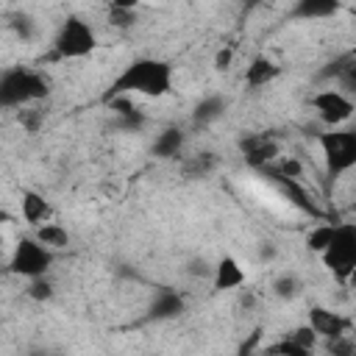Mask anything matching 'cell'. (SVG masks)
Listing matches in <instances>:
<instances>
[{
  "instance_id": "obj_1",
  "label": "cell",
  "mask_w": 356,
  "mask_h": 356,
  "mask_svg": "<svg viewBox=\"0 0 356 356\" xmlns=\"http://www.w3.org/2000/svg\"><path fill=\"white\" fill-rule=\"evenodd\" d=\"M172 92V64L164 58H153V56H142L134 58L131 64L122 67V72L111 81L106 100L114 97H164Z\"/></svg>"
},
{
  "instance_id": "obj_2",
  "label": "cell",
  "mask_w": 356,
  "mask_h": 356,
  "mask_svg": "<svg viewBox=\"0 0 356 356\" xmlns=\"http://www.w3.org/2000/svg\"><path fill=\"white\" fill-rule=\"evenodd\" d=\"M50 95V78L33 67H8L0 75V106L3 108H25Z\"/></svg>"
},
{
  "instance_id": "obj_3",
  "label": "cell",
  "mask_w": 356,
  "mask_h": 356,
  "mask_svg": "<svg viewBox=\"0 0 356 356\" xmlns=\"http://www.w3.org/2000/svg\"><path fill=\"white\" fill-rule=\"evenodd\" d=\"M320 150H323V167L328 181H339L350 170H356V128H331L320 134Z\"/></svg>"
},
{
  "instance_id": "obj_4",
  "label": "cell",
  "mask_w": 356,
  "mask_h": 356,
  "mask_svg": "<svg viewBox=\"0 0 356 356\" xmlns=\"http://www.w3.org/2000/svg\"><path fill=\"white\" fill-rule=\"evenodd\" d=\"M97 47V33L95 28L78 17V14H70L58 31H56V39H53V58H61V61H75V58H86L92 56Z\"/></svg>"
},
{
  "instance_id": "obj_5",
  "label": "cell",
  "mask_w": 356,
  "mask_h": 356,
  "mask_svg": "<svg viewBox=\"0 0 356 356\" xmlns=\"http://www.w3.org/2000/svg\"><path fill=\"white\" fill-rule=\"evenodd\" d=\"M53 250L44 248L33 234H25L17 239L11 256H8V273L14 275H22L28 281H36V278H44L47 270L53 267Z\"/></svg>"
},
{
  "instance_id": "obj_6",
  "label": "cell",
  "mask_w": 356,
  "mask_h": 356,
  "mask_svg": "<svg viewBox=\"0 0 356 356\" xmlns=\"http://www.w3.org/2000/svg\"><path fill=\"white\" fill-rule=\"evenodd\" d=\"M320 259L339 281H348V275L356 270V222H337L334 239Z\"/></svg>"
},
{
  "instance_id": "obj_7",
  "label": "cell",
  "mask_w": 356,
  "mask_h": 356,
  "mask_svg": "<svg viewBox=\"0 0 356 356\" xmlns=\"http://www.w3.org/2000/svg\"><path fill=\"white\" fill-rule=\"evenodd\" d=\"M312 108L320 117V122L331 131V128H345L356 111V103L350 100V95H345L342 89H323L312 97Z\"/></svg>"
},
{
  "instance_id": "obj_8",
  "label": "cell",
  "mask_w": 356,
  "mask_h": 356,
  "mask_svg": "<svg viewBox=\"0 0 356 356\" xmlns=\"http://www.w3.org/2000/svg\"><path fill=\"white\" fill-rule=\"evenodd\" d=\"M239 150H242V156H245V164L261 172L264 167L275 164L281 145H278V139H273L270 134H250V136H245V139L239 142Z\"/></svg>"
},
{
  "instance_id": "obj_9",
  "label": "cell",
  "mask_w": 356,
  "mask_h": 356,
  "mask_svg": "<svg viewBox=\"0 0 356 356\" xmlns=\"http://www.w3.org/2000/svg\"><path fill=\"white\" fill-rule=\"evenodd\" d=\"M309 325L314 328V334L320 339H339V337H348V328H350V320L342 317L339 312L334 309H325V306H312L309 309Z\"/></svg>"
},
{
  "instance_id": "obj_10",
  "label": "cell",
  "mask_w": 356,
  "mask_h": 356,
  "mask_svg": "<svg viewBox=\"0 0 356 356\" xmlns=\"http://www.w3.org/2000/svg\"><path fill=\"white\" fill-rule=\"evenodd\" d=\"M278 189H281V195L295 206V209H300L303 214H309V217H320V209H317V203L312 200V195L303 189V184L300 181H292V178H284V175H278L275 170H270V167H264L261 170Z\"/></svg>"
},
{
  "instance_id": "obj_11",
  "label": "cell",
  "mask_w": 356,
  "mask_h": 356,
  "mask_svg": "<svg viewBox=\"0 0 356 356\" xmlns=\"http://www.w3.org/2000/svg\"><path fill=\"white\" fill-rule=\"evenodd\" d=\"M19 214H22V220H25L28 225L42 228V225L50 222L53 206H50V200H47L44 195H39L36 189H22V195H19Z\"/></svg>"
},
{
  "instance_id": "obj_12",
  "label": "cell",
  "mask_w": 356,
  "mask_h": 356,
  "mask_svg": "<svg viewBox=\"0 0 356 356\" xmlns=\"http://www.w3.org/2000/svg\"><path fill=\"white\" fill-rule=\"evenodd\" d=\"M248 281V273L245 267L234 259V256H222L217 264H214V273H211V286L217 292H228V289H239L242 284Z\"/></svg>"
},
{
  "instance_id": "obj_13",
  "label": "cell",
  "mask_w": 356,
  "mask_h": 356,
  "mask_svg": "<svg viewBox=\"0 0 356 356\" xmlns=\"http://www.w3.org/2000/svg\"><path fill=\"white\" fill-rule=\"evenodd\" d=\"M278 75H281V67H278L273 58H267V56H256V58H250V64L245 67V83L253 86V89L273 83Z\"/></svg>"
},
{
  "instance_id": "obj_14",
  "label": "cell",
  "mask_w": 356,
  "mask_h": 356,
  "mask_svg": "<svg viewBox=\"0 0 356 356\" xmlns=\"http://www.w3.org/2000/svg\"><path fill=\"white\" fill-rule=\"evenodd\" d=\"M334 14H339L337 0H300L298 6H292V17L298 19H328Z\"/></svg>"
},
{
  "instance_id": "obj_15",
  "label": "cell",
  "mask_w": 356,
  "mask_h": 356,
  "mask_svg": "<svg viewBox=\"0 0 356 356\" xmlns=\"http://www.w3.org/2000/svg\"><path fill=\"white\" fill-rule=\"evenodd\" d=\"M186 142V134L181 128H164L153 142V156L159 159H175L181 156V147Z\"/></svg>"
},
{
  "instance_id": "obj_16",
  "label": "cell",
  "mask_w": 356,
  "mask_h": 356,
  "mask_svg": "<svg viewBox=\"0 0 356 356\" xmlns=\"http://www.w3.org/2000/svg\"><path fill=\"white\" fill-rule=\"evenodd\" d=\"M225 97H220V95H209V97H203L195 108H192V122L195 125H209V122H214V120H220L222 114H225Z\"/></svg>"
},
{
  "instance_id": "obj_17",
  "label": "cell",
  "mask_w": 356,
  "mask_h": 356,
  "mask_svg": "<svg viewBox=\"0 0 356 356\" xmlns=\"http://www.w3.org/2000/svg\"><path fill=\"white\" fill-rule=\"evenodd\" d=\"M181 312H184V298L175 295V292H161L150 303V317L153 320H170V317L181 314Z\"/></svg>"
},
{
  "instance_id": "obj_18",
  "label": "cell",
  "mask_w": 356,
  "mask_h": 356,
  "mask_svg": "<svg viewBox=\"0 0 356 356\" xmlns=\"http://www.w3.org/2000/svg\"><path fill=\"white\" fill-rule=\"evenodd\" d=\"M33 236H36L44 248H50V250H61V248L70 245V231H67L64 225H58V222H47V225H42V228H36Z\"/></svg>"
},
{
  "instance_id": "obj_19",
  "label": "cell",
  "mask_w": 356,
  "mask_h": 356,
  "mask_svg": "<svg viewBox=\"0 0 356 356\" xmlns=\"http://www.w3.org/2000/svg\"><path fill=\"white\" fill-rule=\"evenodd\" d=\"M303 292V284L295 273H281L273 278V295L281 298V300H295L298 295Z\"/></svg>"
},
{
  "instance_id": "obj_20",
  "label": "cell",
  "mask_w": 356,
  "mask_h": 356,
  "mask_svg": "<svg viewBox=\"0 0 356 356\" xmlns=\"http://www.w3.org/2000/svg\"><path fill=\"white\" fill-rule=\"evenodd\" d=\"M334 225L337 222H320V225H314L309 234H306V248L312 250V253H325V248L331 245V239H334Z\"/></svg>"
},
{
  "instance_id": "obj_21",
  "label": "cell",
  "mask_w": 356,
  "mask_h": 356,
  "mask_svg": "<svg viewBox=\"0 0 356 356\" xmlns=\"http://www.w3.org/2000/svg\"><path fill=\"white\" fill-rule=\"evenodd\" d=\"M261 353H264V356H312V350L303 348V345H300L295 337H289V334L281 337L278 342H273L270 348H264Z\"/></svg>"
},
{
  "instance_id": "obj_22",
  "label": "cell",
  "mask_w": 356,
  "mask_h": 356,
  "mask_svg": "<svg viewBox=\"0 0 356 356\" xmlns=\"http://www.w3.org/2000/svg\"><path fill=\"white\" fill-rule=\"evenodd\" d=\"M108 22H111L114 28H131V25L136 22L134 6H131V3H114V6L108 8Z\"/></svg>"
},
{
  "instance_id": "obj_23",
  "label": "cell",
  "mask_w": 356,
  "mask_h": 356,
  "mask_svg": "<svg viewBox=\"0 0 356 356\" xmlns=\"http://www.w3.org/2000/svg\"><path fill=\"white\" fill-rule=\"evenodd\" d=\"M211 167H214V156H211V153H197V156H192V159L186 161L184 172L192 175V178H197V175H206Z\"/></svg>"
},
{
  "instance_id": "obj_24",
  "label": "cell",
  "mask_w": 356,
  "mask_h": 356,
  "mask_svg": "<svg viewBox=\"0 0 356 356\" xmlns=\"http://www.w3.org/2000/svg\"><path fill=\"white\" fill-rule=\"evenodd\" d=\"M42 120H44V114L39 111V108H19L17 111V122L25 128V131H31V134H36L39 131V125H42Z\"/></svg>"
},
{
  "instance_id": "obj_25",
  "label": "cell",
  "mask_w": 356,
  "mask_h": 356,
  "mask_svg": "<svg viewBox=\"0 0 356 356\" xmlns=\"http://www.w3.org/2000/svg\"><path fill=\"white\" fill-rule=\"evenodd\" d=\"M325 350L331 356H356V342L350 337H339V339H328Z\"/></svg>"
},
{
  "instance_id": "obj_26",
  "label": "cell",
  "mask_w": 356,
  "mask_h": 356,
  "mask_svg": "<svg viewBox=\"0 0 356 356\" xmlns=\"http://www.w3.org/2000/svg\"><path fill=\"white\" fill-rule=\"evenodd\" d=\"M28 295H31V298H36V300H47V298L53 295V284H50L47 278H36V281H31Z\"/></svg>"
},
{
  "instance_id": "obj_27",
  "label": "cell",
  "mask_w": 356,
  "mask_h": 356,
  "mask_svg": "<svg viewBox=\"0 0 356 356\" xmlns=\"http://www.w3.org/2000/svg\"><path fill=\"white\" fill-rule=\"evenodd\" d=\"M11 25H14V31H17V33H19L22 39H33V33H36V28H33V19H31L28 14L17 17V19L11 22Z\"/></svg>"
},
{
  "instance_id": "obj_28",
  "label": "cell",
  "mask_w": 356,
  "mask_h": 356,
  "mask_svg": "<svg viewBox=\"0 0 356 356\" xmlns=\"http://www.w3.org/2000/svg\"><path fill=\"white\" fill-rule=\"evenodd\" d=\"M231 61H234V47H220L217 50V56H214V70H228L231 67Z\"/></svg>"
},
{
  "instance_id": "obj_29",
  "label": "cell",
  "mask_w": 356,
  "mask_h": 356,
  "mask_svg": "<svg viewBox=\"0 0 356 356\" xmlns=\"http://www.w3.org/2000/svg\"><path fill=\"white\" fill-rule=\"evenodd\" d=\"M345 284H348V286H353V289H356V270H353V273H350V275H348V281H345Z\"/></svg>"
},
{
  "instance_id": "obj_30",
  "label": "cell",
  "mask_w": 356,
  "mask_h": 356,
  "mask_svg": "<svg viewBox=\"0 0 356 356\" xmlns=\"http://www.w3.org/2000/svg\"><path fill=\"white\" fill-rule=\"evenodd\" d=\"M28 356H53V353H50V350H31Z\"/></svg>"
},
{
  "instance_id": "obj_31",
  "label": "cell",
  "mask_w": 356,
  "mask_h": 356,
  "mask_svg": "<svg viewBox=\"0 0 356 356\" xmlns=\"http://www.w3.org/2000/svg\"><path fill=\"white\" fill-rule=\"evenodd\" d=\"M350 211H356V197H353V203H350Z\"/></svg>"
}]
</instances>
